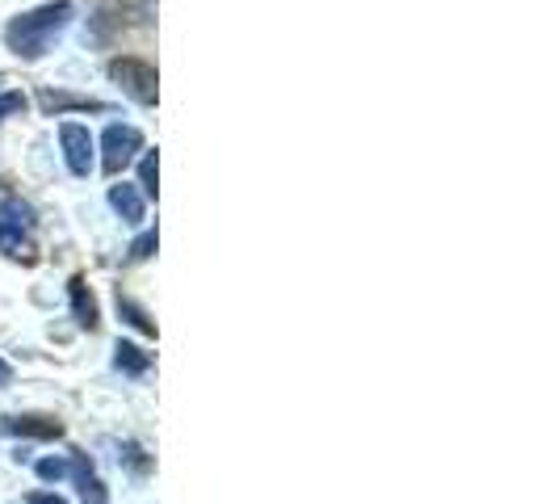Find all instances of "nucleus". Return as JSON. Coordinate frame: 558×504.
<instances>
[{
  "label": "nucleus",
  "mask_w": 558,
  "mask_h": 504,
  "mask_svg": "<svg viewBox=\"0 0 558 504\" xmlns=\"http://www.w3.org/2000/svg\"><path fill=\"white\" fill-rule=\"evenodd\" d=\"M68 17H72V4H68V0L43 4V9H34V13H26V17L9 22L4 38H9V47H13L17 56L38 59L51 51V43L59 38V29L68 26Z\"/></svg>",
  "instance_id": "1"
},
{
  "label": "nucleus",
  "mask_w": 558,
  "mask_h": 504,
  "mask_svg": "<svg viewBox=\"0 0 558 504\" xmlns=\"http://www.w3.org/2000/svg\"><path fill=\"white\" fill-rule=\"evenodd\" d=\"M110 76L122 84L135 101H143V106L156 101V68H151V63H143V59H113Z\"/></svg>",
  "instance_id": "2"
},
{
  "label": "nucleus",
  "mask_w": 558,
  "mask_h": 504,
  "mask_svg": "<svg viewBox=\"0 0 558 504\" xmlns=\"http://www.w3.org/2000/svg\"><path fill=\"white\" fill-rule=\"evenodd\" d=\"M101 147H106V172H122V168L135 160V152L143 147V135L135 131V127H110L106 131V140H101Z\"/></svg>",
  "instance_id": "3"
},
{
  "label": "nucleus",
  "mask_w": 558,
  "mask_h": 504,
  "mask_svg": "<svg viewBox=\"0 0 558 504\" xmlns=\"http://www.w3.org/2000/svg\"><path fill=\"white\" fill-rule=\"evenodd\" d=\"M59 143H63V156H68V168L76 172V177H84L88 168H93V135L84 131L81 122H63L59 127Z\"/></svg>",
  "instance_id": "4"
},
{
  "label": "nucleus",
  "mask_w": 558,
  "mask_h": 504,
  "mask_svg": "<svg viewBox=\"0 0 558 504\" xmlns=\"http://www.w3.org/2000/svg\"><path fill=\"white\" fill-rule=\"evenodd\" d=\"M4 433H17V437H59L63 424L51 417H0Z\"/></svg>",
  "instance_id": "5"
},
{
  "label": "nucleus",
  "mask_w": 558,
  "mask_h": 504,
  "mask_svg": "<svg viewBox=\"0 0 558 504\" xmlns=\"http://www.w3.org/2000/svg\"><path fill=\"white\" fill-rule=\"evenodd\" d=\"M43 110L47 113H63V110H93L106 113V101H93V97H72V93H43Z\"/></svg>",
  "instance_id": "6"
},
{
  "label": "nucleus",
  "mask_w": 558,
  "mask_h": 504,
  "mask_svg": "<svg viewBox=\"0 0 558 504\" xmlns=\"http://www.w3.org/2000/svg\"><path fill=\"white\" fill-rule=\"evenodd\" d=\"M72 476H76V483H81V496H84V504H106L110 496H106V483L93 476V467L84 463V458H76L72 467H68Z\"/></svg>",
  "instance_id": "7"
},
{
  "label": "nucleus",
  "mask_w": 558,
  "mask_h": 504,
  "mask_svg": "<svg viewBox=\"0 0 558 504\" xmlns=\"http://www.w3.org/2000/svg\"><path fill=\"white\" fill-rule=\"evenodd\" d=\"M110 202H113V211H118L126 224H140V219H143V197H140V190H135V185H113Z\"/></svg>",
  "instance_id": "8"
},
{
  "label": "nucleus",
  "mask_w": 558,
  "mask_h": 504,
  "mask_svg": "<svg viewBox=\"0 0 558 504\" xmlns=\"http://www.w3.org/2000/svg\"><path fill=\"white\" fill-rule=\"evenodd\" d=\"M72 308H76V320L84 328H97V299L88 295L84 278H72Z\"/></svg>",
  "instance_id": "9"
},
{
  "label": "nucleus",
  "mask_w": 558,
  "mask_h": 504,
  "mask_svg": "<svg viewBox=\"0 0 558 504\" xmlns=\"http://www.w3.org/2000/svg\"><path fill=\"white\" fill-rule=\"evenodd\" d=\"M0 244L13 252V256H26V261H34V244H29L22 231H13V224H9V219L0 224Z\"/></svg>",
  "instance_id": "10"
},
{
  "label": "nucleus",
  "mask_w": 558,
  "mask_h": 504,
  "mask_svg": "<svg viewBox=\"0 0 558 504\" xmlns=\"http://www.w3.org/2000/svg\"><path fill=\"white\" fill-rule=\"evenodd\" d=\"M118 365H122L126 374H143V370L151 365V358L143 353L140 345H118Z\"/></svg>",
  "instance_id": "11"
},
{
  "label": "nucleus",
  "mask_w": 558,
  "mask_h": 504,
  "mask_svg": "<svg viewBox=\"0 0 558 504\" xmlns=\"http://www.w3.org/2000/svg\"><path fill=\"white\" fill-rule=\"evenodd\" d=\"M118 311H122V315H126V320H131V324H135L140 333L156 336V324L147 320V311H140V308H135V303H131V299H118Z\"/></svg>",
  "instance_id": "12"
},
{
  "label": "nucleus",
  "mask_w": 558,
  "mask_h": 504,
  "mask_svg": "<svg viewBox=\"0 0 558 504\" xmlns=\"http://www.w3.org/2000/svg\"><path fill=\"white\" fill-rule=\"evenodd\" d=\"M140 181H143V190H147V194H156V181H160V165H156V156H147V160H143Z\"/></svg>",
  "instance_id": "13"
},
{
  "label": "nucleus",
  "mask_w": 558,
  "mask_h": 504,
  "mask_svg": "<svg viewBox=\"0 0 558 504\" xmlns=\"http://www.w3.org/2000/svg\"><path fill=\"white\" fill-rule=\"evenodd\" d=\"M22 110H26V97H22V93H4V97H0V122H4L9 113H22Z\"/></svg>",
  "instance_id": "14"
},
{
  "label": "nucleus",
  "mask_w": 558,
  "mask_h": 504,
  "mask_svg": "<svg viewBox=\"0 0 558 504\" xmlns=\"http://www.w3.org/2000/svg\"><path fill=\"white\" fill-rule=\"evenodd\" d=\"M38 476H43V479H63V476H68V463H63V458H43V463H38Z\"/></svg>",
  "instance_id": "15"
},
{
  "label": "nucleus",
  "mask_w": 558,
  "mask_h": 504,
  "mask_svg": "<svg viewBox=\"0 0 558 504\" xmlns=\"http://www.w3.org/2000/svg\"><path fill=\"white\" fill-rule=\"evenodd\" d=\"M151 249H156V231H147V236H140V240L131 244V256H135V261H143V256H151Z\"/></svg>",
  "instance_id": "16"
},
{
  "label": "nucleus",
  "mask_w": 558,
  "mask_h": 504,
  "mask_svg": "<svg viewBox=\"0 0 558 504\" xmlns=\"http://www.w3.org/2000/svg\"><path fill=\"white\" fill-rule=\"evenodd\" d=\"M29 504H63V501L51 496V492H38V496H29Z\"/></svg>",
  "instance_id": "17"
},
{
  "label": "nucleus",
  "mask_w": 558,
  "mask_h": 504,
  "mask_svg": "<svg viewBox=\"0 0 558 504\" xmlns=\"http://www.w3.org/2000/svg\"><path fill=\"white\" fill-rule=\"evenodd\" d=\"M9 374H13V370H9V365H4V358H0V383H9Z\"/></svg>",
  "instance_id": "18"
}]
</instances>
